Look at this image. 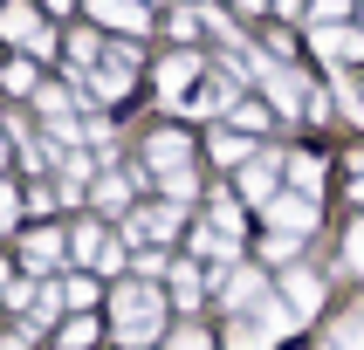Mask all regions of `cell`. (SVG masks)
I'll list each match as a JSON object with an SVG mask.
<instances>
[{"instance_id":"6da1fadb","label":"cell","mask_w":364,"mask_h":350,"mask_svg":"<svg viewBox=\"0 0 364 350\" xmlns=\"http://www.w3.org/2000/svg\"><path fill=\"white\" fill-rule=\"evenodd\" d=\"M110 316H117V344L124 350H138V344H151V337H159L165 329V295L151 282H124L117 295H110Z\"/></svg>"},{"instance_id":"7a4b0ae2","label":"cell","mask_w":364,"mask_h":350,"mask_svg":"<svg viewBox=\"0 0 364 350\" xmlns=\"http://www.w3.org/2000/svg\"><path fill=\"white\" fill-rule=\"evenodd\" d=\"M262 213H268V226H275V234H289V241H296V234H309V226L323 220V213H316V199H303V192H275Z\"/></svg>"},{"instance_id":"3957f363","label":"cell","mask_w":364,"mask_h":350,"mask_svg":"<svg viewBox=\"0 0 364 350\" xmlns=\"http://www.w3.org/2000/svg\"><path fill=\"white\" fill-rule=\"evenodd\" d=\"M275 295L289 302V316H296V323H309V316L323 309V275H309V268H289Z\"/></svg>"},{"instance_id":"277c9868","label":"cell","mask_w":364,"mask_h":350,"mask_svg":"<svg viewBox=\"0 0 364 350\" xmlns=\"http://www.w3.org/2000/svg\"><path fill=\"white\" fill-rule=\"evenodd\" d=\"M241 199L247 206H268V199H275V151H255V158L241 165Z\"/></svg>"},{"instance_id":"5b68a950","label":"cell","mask_w":364,"mask_h":350,"mask_svg":"<svg viewBox=\"0 0 364 350\" xmlns=\"http://www.w3.org/2000/svg\"><path fill=\"white\" fill-rule=\"evenodd\" d=\"M262 302H268V282L255 275V268H234V275H227V309L247 316V309H262Z\"/></svg>"},{"instance_id":"8992f818","label":"cell","mask_w":364,"mask_h":350,"mask_svg":"<svg viewBox=\"0 0 364 350\" xmlns=\"http://www.w3.org/2000/svg\"><path fill=\"white\" fill-rule=\"evenodd\" d=\"M220 350H275V329H262L255 316H234L220 329Z\"/></svg>"},{"instance_id":"52a82bcc","label":"cell","mask_w":364,"mask_h":350,"mask_svg":"<svg viewBox=\"0 0 364 350\" xmlns=\"http://www.w3.org/2000/svg\"><path fill=\"white\" fill-rule=\"evenodd\" d=\"M186 151H193V144L179 138V131H159V138H151V172H186Z\"/></svg>"},{"instance_id":"ba28073f","label":"cell","mask_w":364,"mask_h":350,"mask_svg":"<svg viewBox=\"0 0 364 350\" xmlns=\"http://www.w3.org/2000/svg\"><path fill=\"white\" fill-rule=\"evenodd\" d=\"M316 48H323L330 62H358L364 55V35H358V28H316Z\"/></svg>"},{"instance_id":"9c48e42d","label":"cell","mask_w":364,"mask_h":350,"mask_svg":"<svg viewBox=\"0 0 364 350\" xmlns=\"http://www.w3.org/2000/svg\"><path fill=\"white\" fill-rule=\"evenodd\" d=\"M316 350H364V309L337 316V323L323 329V344H316Z\"/></svg>"},{"instance_id":"30bf717a","label":"cell","mask_w":364,"mask_h":350,"mask_svg":"<svg viewBox=\"0 0 364 350\" xmlns=\"http://www.w3.org/2000/svg\"><path fill=\"white\" fill-rule=\"evenodd\" d=\"M200 295H206V275H200L193 261H179V268H172V302H179V309H193Z\"/></svg>"},{"instance_id":"8fae6325","label":"cell","mask_w":364,"mask_h":350,"mask_svg":"<svg viewBox=\"0 0 364 350\" xmlns=\"http://www.w3.org/2000/svg\"><path fill=\"white\" fill-rule=\"evenodd\" d=\"M289 179H296V192H303V199H316V192H323V165L303 151V158H289Z\"/></svg>"},{"instance_id":"7c38bea8","label":"cell","mask_w":364,"mask_h":350,"mask_svg":"<svg viewBox=\"0 0 364 350\" xmlns=\"http://www.w3.org/2000/svg\"><path fill=\"white\" fill-rule=\"evenodd\" d=\"M103 21H124V28H144V0H90Z\"/></svg>"},{"instance_id":"4fadbf2b","label":"cell","mask_w":364,"mask_h":350,"mask_svg":"<svg viewBox=\"0 0 364 350\" xmlns=\"http://www.w3.org/2000/svg\"><path fill=\"white\" fill-rule=\"evenodd\" d=\"M69 247H76L82 261L97 268V261H103V247H110V234H103V226H76V241H69Z\"/></svg>"},{"instance_id":"5bb4252c","label":"cell","mask_w":364,"mask_h":350,"mask_svg":"<svg viewBox=\"0 0 364 350\" xmlns=\"http://www.w3.org/2000/svg\"><path fill=\"white\" fill-rule=\"evenodd\" d=\"M62 261V234H35L28 241V268H55Z\"/></svg>"},{"instance_id":"9a60e30c","label":"cell","mask_w":364,"mask_h":350,"mask_svg":"<svg viewBox=\"0 0 364 350\" xmlns=\"http://www.w3.org/2000/svg\"><path fill=\"white\" fill-rule=\"evenodd\" d=\"M213 158H220V165H247L255 151H247V144L234 138V131H213Z\"/></svg>"},{"instance_id":"2e32d148","label":"cell","mask_w":364,"mask_h":350,"mask_svg":"<svg viewBox=\"0 0 364 350\" xmlns=\"http://www.w3.org/2000/svg\"><path fill=\"white\" fill-rule=\"evenodd\" d=\"M159 82H165V97H179L186 82H193V62H186V55H172V62L159 69Z\"/></svg>"},{"instance_id":"e0dca14e","label":"cell","mask_w":364,"mask_h":350,"mask_svg":"<svg viewBox=\"0 0 364 350\" xmlns=\"http://www.w3.org/2000/svg\"><path fill=\"white\" fill-rule=\"evenodd\" d=\"M213 226H220V234H241V199H234V192L213 199Z\"/></svg>"},{"instance_id":"ac0fdd59","label":"cell","mask_w":364,"mask_h":350,"mask_svg":"<svg viewBox=\"0 0 364 350\" xmlns=\"http://www.w3.org/2000/svg\"><path fill=\"white\" fill-rule=\"evenodd\" d=\"M90 344H97V323H90V316L62 323V350H90Z\"/></svg>"},{"instance_id":"d6986e66","label":"cell","mask_w":364,"mask_h":350,"mask_svg":"<svg viewBox=\"0 0 364 350\" xmlns=\"http://www.w3.org/2000/svg\"><path fill=\"white\" fill-rule=\"evenodd\" d=\"M186 110H206V117H213V110H227V82H206L200 97H179Z\"/></svg>"},{"instance_id":"ffe728a7","label":"cell","mask_w":364,"mask_h":350,"mask_svg":"<svg viewBox=\"0 0 364 350\" xmlns=\"http://www.w3.org/2000/svg\"><path fill=\"white\" fill-rule=\"evenodd\" d=\"M165 350H220V344H213V337H206V329H193V323H179V329H172V344H165Z\"/></svg>"},{"instance_id":"44dd1931","label":"cell","mask_w":364,"mask_h":350,"mask_svg":"<svg viewBox=\"0 0 364 350\" xmlns=\"http://www.w3.org/2000/svg\"><path fill=\"white\" fill-rule=\"evenodd\" d=\"M344 268L364 275V220H350V234H344Z\"/></svg>"},{"instance_id":"7402d4cb","label":"cell","mask_w":364,"mask_h":350,"mask_svg":"<svg viewBox=\"0 0 364 350\" xmlns=\"http://www.w3.org/2000/svg\"><path fill=\"white\" fill-rule=\"evenodd\" d=\"M165 192H172V199H193V192H200V179H193V165H186V172H165Z\"/></svg>"},{"instance_id":"603a6c76","label":"cell","mask_w":364,"mask_h":350,"mask_svg":"<svg viewBox=\"0 0 364 350\" xmlns=\"http://www.w3.org/2000/svg\"><path fill=\"white\" fill-rule=\"evenodd\" d=\"M62 302H76V309H90V302H97V282H90V275H76V282L62 288Z\"/></svg>"},{"instance_id":"cb8c5ba5","label":"cell","mask_w":364,"mask_h":350,"mask_svg":"<svg viewBox=\"0 0 364 350\" xmlns=\"http://www.w3.org/2000/svg\"><path fill=\"white\" fill-rule=\"evenodd\" d=\"M344 7H350V0H309V21H316V28H330Z\"/></svg>"},{"instance_id":"d4e9b609","label":"cell","mask_w":364,"mask_h":350,"mask_svg":"<svg viewBox=\"0 0 364 350\" xmlns=\"http://www.w3.org/2000/svg\"><path fill=\"white\" fill-rule=\"evenodd\" d=\"M97 206H103V213H117V206H124V179H103L97 185Z\"/></svg>"},{"instance_id":"484cf974","label":"cell","mask_w":364,"mask_h":350,"mask_svg":"<svg viewBox=\"0 0 364 350\" xmlns=\"http://www.w3.org/2000/svg\"><path fill=\"white\" fill-rule=\"evenodd\" d=\"M234 124H247V131H262V124H268V110H262V103H234Z\"/></svg>"},{"instance_id":"4316f807","label":"cell","mask_w":364,"mask_h":350,"mask_svg":"<svg viewBox=\"0 0 364 350\" xmlns=\"http://www.w3.org/2000/svg\"><path fill=\"white\" fill-rule=\"evenodd\" d=\"M262 254H268V261H289V254H296V241H289V234H268Z\"/></svg>"},{"instance_id":"83f0119b","label":"cell","mask_w":364,"mask_h":350,"mask_svg":"<svg viewBox=\"0 0 364 350\" xmlns=\"http://www.w3.org/2000/svg\"><path fill=\"white\" fill-rule=\"evenodd\" d=\"M275 7H282V14H303V7H309V0H275Z\"/></svg>"},{"instance_id":"f1b7e54d","label":"cell","mask_w":364,"mask_h":350,"mask_svg":"<svg viewBox=\"0 0 364 350\" xmlns=\"http://www.w3.org/2000/svg\"><path fill=\"white\" fill-rule=\"evenodd\" d=\"M234 7H247V14H255V7H268V0H234Z\"/></svg>"}]
</instances>
